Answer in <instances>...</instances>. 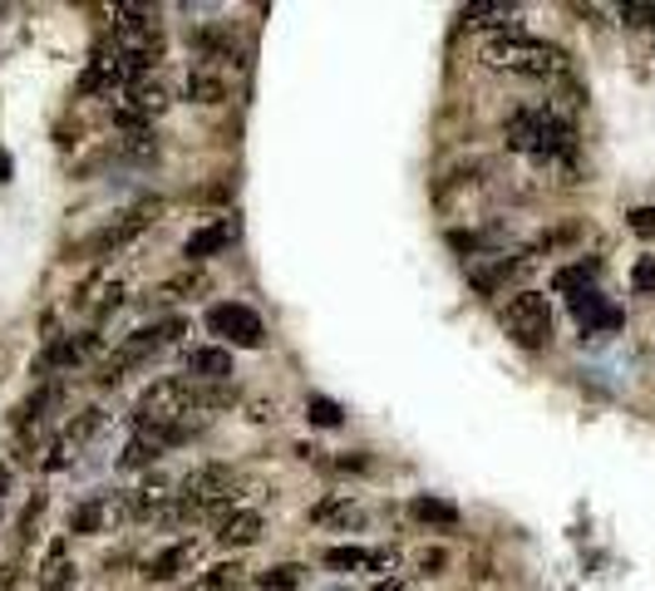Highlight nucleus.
Listing matches in <instances>:
<instances>
[{"instance_id": "nucleus-18", "label": "nucleus", "mask_w": 655, "mask_h": 591, "mask_svg": "<svg viewBox=\"0 0 655 591\" xmlns=\"http://www.w3.org/2000/svg\"><path fill=\"white\" fill-rule=\"evenodd\" d=\"M409 517H414L420 527H434V532H453V527H459V508L439 493H420L414 503H409Z\"/></svg>"}, {"instance_id": "nucleus-4", "label": "nucleus", "mask_w": 655, "mask_h": 591, "mask_svg": "<svg viewBox=\"0 0 655 591\" xmlns=\"http://www.w3.org/2000/svg\"><path fill=\"white\" fill-rule=\"evenodd\" d=\"M193 380H153L139 399H133V429H163V424L193 420Z\"/></svg>"}, {"instance_id": "nucleus-10", "label": "nucleus", "mask_w": 655, "mask_h": 591, "mask_svg": "<svg viewBox=\"0 0 655 591\" xmlns=\"http://www.w3.org/2000/svg\"><path fill=\"white\" fill-rule=\"evenodd\" d=\"M99 350V335H50V345H44L40 355V375H54V370H75L79 360H89V355Z\"/></svg>"}, {"instance_id": "nucleus-11", "label": "nucleus", "mask_w": 655, "mask_h": 591, "mask_svg": "<svg viewBox=\"0 0 655 591\" xmlns=\"http://www.w3.org/2000/svg\"><path fill=\"white\" fill-rule=\"evenodd\" d=\"M232 242H236V222H232V217H213V222H203V227L188 232L183 257L188 261H207V257H217V252H227Z\"/></svg>"}, {"instance_id": "nucleus-22", "label": "nucleus", "mask_w": 655, "mask_h": 591, "mask_svg": "<svg viewBox=\"0 0 655 591\" xmlns=\"http://www.w3.org/2000/svg\"><path fill=\"white\" fill-rule=\"evenodd\" d=\"M306 420L316 424V429H341V420H345V409L335 404L331 395H311L306 399Z\"/></svg>"}, {"instance_id": "nucleus-2", "label": "nucleus", "mask_w": 655, "mask_h": 591, "mask_svg": "<svg viewBox=\"0 0 655 591\" xmlns=\"http://www.w3.org/2000/svg\"><path fill=\"white\" fill-rule=\"evenodd\" d=\"M508 149L538 153V158L557 163V158H571V153H577V129H571L557 108H517V114L508 118Z\"/></svg>"}, {"instance_id": "nucleus-1", "label": "nucleus", "mask_w": 655, "mask_h": 591, "mask_svg": "<svg viewBox=\"0 0 655 591\" xmlns=\"http://www.w3.org/2000/svg\"><path fill=\"white\" fill-rule=\"evenodd\" d=\"M484 65L503 69V75H523V79H557L567 75V50L538 35H488L484 40Z\"/></svg>"}, {"instance_id": "nucleus-19", "label": "nucleus", "mask_w": 655, "mask_h": 591, "mask_svg": "<svg viewBox=\"0 0 655 591\" xmlns=\"http://www.w3.org/2000/svg\"><path fill=\"white\" fill-rule=\"evenodd\" d=\"M193 562H197V542H172V548H163L158 557L149 562V571L143 577L149 581H172V577H183V571H193Z\"/></svg>"}, {"instance_id": "nucleus-21", "label": "nucleus", "mask_w": 655, "mask_h": 591, "mask_svg": "<svg viewBox=\"0 0 655 591\" xmlns=\"http://www.w3.org/2000/svg\"><path fill=\"white\" fill-rule=\"evenodd\" d=\"M158 453H168L153 434H143V429H133V439H129V449L118 453V468H143V463H153Z\"/></svg>"}, {"instance_id": "nucleus-33", "label": "nucleus", "mask_w": 655, "mask_h": 591, "mask_svg": "<svg viewBox=\"0 0 655 591\" xmlns=\"http://www.w3.org/2000/svg\"><path fill=\"white\" fill-rule=\"evenodd\" d=\"M0 591H15V567H0Z\"/></svg>"}, {"instance_id": "nucleus-20", "label": "nucleus", "mask_w": 655, "mask_h": 591, "mask_svg": "<svg viewBox=\"0 0 655 591\" xmlns=\"http://www.w3.org/2000/svg\"><path fill=\"white\" fill-rule=\"evenodd\" d=\"M325 567L335 571H350V567H389L385 552H370V548H331L325 552Z\"/></svg>"}, {"instance_id": "nucleus-16", "label": "nucleus", "mask_w": 655, "mask_h": 591, "mask_svg": "<svg viewBox=\"0 0 655 591\" xmlns=\"http://www.w3.org/2000/svg\"><path fill=\"white\" fill-rule=\"evenodd\" d=\"M40 591H75V557H69V542L65 538H54L50 548H44Z\"/></svg>"}, {"instance_id": "nucleus-30", "label": "nucleus", "mask_w": 655, "mask_h": 591, "mask_svg": "<svg viewBox=\"0 0 655 591\" xmlns=\"http://www.w3.org/2000/svg\"><path fill=\"white\" fill-rule=\"evenodd\" d=\"M631 232L635 236H655V207H635V213H631Z\"/></svg>"}, {"instance_id": "nucleus-12", "label": "nucleus", "mask_w": 655, "mask_h": 591, "mask_svg": "<svg viewBox=\"0 0 655 591\" xmlns=\"http://www.w3.org/2000/svg\"><path fill=\"white\" fill-rule=\"evenodd\" d=\"M188 375H193V385H227L236 375L232 350H222V345H193L188 350Z\"/></svg>"}, {"instance_id": "nucleus-27", "label": "nucleus", "mask_w": 655, "mask_h": 591, "mask_svg": "<svg viewBox=\"0 0 655 591\" xmlns=\"http://www.w3.org/2000/svg\"><path fill=\"white\" fill-rule=\"evenodd\" d=\"M631 286H635V296H655V257H641L631 267Z\"/></svg>"}, {"instance_id": "nucleus-13", "label": "nucleus", "mask_w": 655, "mask_h": 591, "mask_svg": "<svg viewBox=\"0 0 655 591\" xmlns=\"http://www.w3.org/2000/svg\"><path fill=\"white\" fill-rule=\"evenodd\" d=\"M571 316H577L581 331H616V325H621V311H616L596 286L581 291V296H571Z\"/></svg>"}, {"instance_id": "nucleus-17", "label": "nucleus", "mask_w": 655, "mask_h": 591, "mask_svg": "<svg viewBox=\"0 0 655 591\" xmlns=\"http://www.w3.org/2000/svg\"><path fill=\"white\" fill-rule=\"evenodd\" d=\"M261 532H267L261 513H252V508H232V513L222 517V527H217V542H222V548H252V542H261Z\"/></svg>"}, {"instance_id": "nucleus-25", "label": "nucleus", "mask_w": 655, "mask_h": 591, "mask_svg": "<svg viewBox=\"0 0 655 591\" xmlns=\"http://www.w3.org/2000/svg\"><path fill=\"white\" fill-rule=\"evenodd\" d=\"M236 581H242V567H236V562H217V567L197 581V591H232Z\"/></svg>"}, {"instance_id": "nucleus-8", "label": "nucleus", "mask_w": 655, "mask_h": 591, "mask_svg": "<svg viewBox=\"0 0 655 591\" xmlns=\"http://www.w3.org/2000/svg\"><path fill=\"white\" fill-rule=\"evenodd\" d=\"M158 213H163V203H158V197H149V203L129 207V213H124V217H114V222H108L104 232H99L94 242H89V252H94V257H108V252L129 247V242L143 232V227H153V222H158Z\"/></svg>"}, {"instance_id": "nucleus-26", "label": "nucleus", "mask_w": 655, "mask_h": 591, "mask_svg": "<svg viewBox=\"0 0 655 591\" xmlns=\"http://www.w3.org/2000/svg\"><path fill=\"white\" fill-rule=\"evenodd\" d=\"M591 277H596V267H591V261H581V267H567V271H557V291H567V296H581V291H591Z\"/></svg>"}, {"instance_id": "nucleus-35", "label": "nucleus", "mask_w": 655, "mask_h": 591, "mask_svg": "<svg viewBox=\"0 0 655 591\" xmlns=\"http://www.w3.org/2000/svg\"><path fill=\"white\" fill-rule=\"evenodd\" d=\"M5 365H11V350H5V345H0V380H5Z\"/></svg>"}, {"instance_id": "nucleus-7", "label": "nucleus", "mask_w": 655, "mask_h": 591, "mask_svg": "<svg viewBox=\"0 0 655 591\" xmlns=\"http://www.w3.org/2000/svg\"><path fill=\"white\" fill-rule=\"evenodd\" d=\"M168 108V85L163 79H133L129 89H124V99H118V108H114V118L118 124H129V129H139V124H153V118Z\"/></svg>"}, {"instance_id": "nucleus-9", "label": "nucleus", "mask_w": 655, "mask_h": 591, "mask_svg": "<svg viewBox=\"0 0 655 591\" xmlns=\"http://www.w3.org/2000/svg\"><path fill=\"white\" fill-rule=\"evenodd\" d=\"M129 517V498H114V493H89L85 503L69 513V532L79 538H94V532H108V523Z\"/></svg>"}, {"instance_id": "nucleus-34", "label": "nucleus", "mask_w": 655, "mask_h": 591, "mask_svg": "<svg viewBox=\"0 0 655 591\" xmlns=\"http://www.w3.org/2000/svg\"><path fill=\"white\" fill-rule=\"evenodd\" d=\"M0 183H11V153L0 149Z\"/></svg>"}, {"instance_id": "nucleus-32", "label": "nucleus", "mask_w": 655, "mask_h": 591, "mask_svg": "<svg viewBox=\"0 0 655 591\" xmlns=\"http://www.w3.org/2000/svg\"><path fill=\"white\" fill-rule=\"evenodd\" d=\"M5 493H11V468H5V459H0V503H5Z\"/></svg>"}, {"instance_id": "nucleus-24", "label": "nucleus", "mask_w": 655, "mask_h": 591, "mask_svg": "<svg viewBox=\"0 0 655 591\" xmlns=\"http://www.w3.org/2000/svg\"><path fill=\"white\" fill-rule=\"evenodd\" d=\"M311 523H355V503L350 498H325L311 508Z\"/></svg>"}, {"instance_id": "nucleus-14", "label": "nucleus", "mask_w": 655, "mask_h": 591, "mask_svg": "<svg viewBox=\"0 0 655 591\" xmlns=\"http://www.w3.org/2000/svg\"><path fill=\"white\" fill-rule=\"evenodd\" d=\"M459 21L468 25V30H498L508 35V25H517V5L513 0H473V5H463Z\"/></svg>"}, {"instance_id": "nucleus-28", "label": "nucleus", "mask_w": 655, "mask_h": 591, "mask_svg": "<svg viewBox=\"0 0 655 591\" xmlns=\"http://www.w3.org/2000/svg\"><path fill=\"white\" fill-rule=\"evenodd\" d=\"M40 513H44V493H35L30 498V508L21 513V548L30 542V532H35V523H40Z\"/></svg>"}, {"instance_id": "nucleus-29", "label": "nucleus", "mask_w": 655, "mask_h": 591, "mask_svg": "<svg viewBox=\"0 0 655 591\" xmlns=\"http://www.w3.org/2000/svg\"><path fill=\"white\" fill-rule=\"evenodd\" d=\"M414 567H420V577H439L444 567H449V552H420V557H414Z\"/></svg>"}, {"instance_id": "nucleus-23", "label": "nucleus", "mask_w": 655, "mask_h": 591, "mask_svg": "<svg viewBox=\"0 0 655 591\" xmlns=\"http://www.w3.org/2000/svg\"><path fill=\"white\" fill-rule=\"evenodd\" d=\"M257 581H261L267 591H296V587L306 581V567H296V562H281V567H267V571H261Z\"/></svg>"}, {"instance_id": "nucleus-6", "label": "nucleus", "mask_w": 655, "mask_h": 591, "mask_svg": "<svg viewBox=\"0 0 655 591\" xmlns=\"http://www.w3.org/2000/svg\"><path fill=\"white\" fill-rule=\"evenodd\" d=\"M207 335H217L222 341V350L232 345V350H257L261 341H267V325H261V316L252 311L247 301H217L213 311L203 316Z\"/></svg>"}, {"instance_id": "nucleus-3", "label": "nucleus", "mask_w": 655, "mask_h": 591, "mask_svg": "<svg viewBox=\"0 0 655 591\" xmlns=\"http://www.w3.org/2000/svg\"><path fill=\"white\" fill-rule=\"evenodd\" d=\"M183 331H188V325L178 321V316H168V321H158V325H139V331L124 335V341H118V350L108 355L104 365H99V385H118L129 370H139L143 360H153L158 350H168V345L178 341Z\"/></svg>"}, {"instance_id": "nucleus-5", "label": "nucleus", "mask_w": 655, "mask_h": 591, "mask_svg": "<svg viewBox=\"0 0 655 591\" xmlns=\"http://www.w3.org/2000/svg\"><path fill=\"white\" fill-rule=\"evenodd\" d=\"M498 325H503V335L513 345H523V350H542V345L552 341V306L542 291H517V296H508V306L498 311Z\"/></svg>"}, {"instance_id": "nucleus-31", "label": "nucleus", "mask_w": 655, "mask_h": 591, "mask_svg": "<svg viewBox=\"0 0 655 591\" xmlns=\"http://www.w3.org/2000/svg\"><path fill=\"white\" fill-rule=\"evenodd\" d=\"M335 468H345V473H365L370 468V459H365V453H350V459H335Z\"/></svg>"}, {"instance_id": "nucleus-15", "label": "nucleus", "mask_w": 655, "mask_h": 591, "mask_svg": "<svg viewBox=\"0 0 655 591\" xmlns=\"http://www.w3.org/2000/svg\"><path fill=\"white\" fill-rule=\"evenodd\" d=\"M227 89H232V69H222V65L197 60L193 75H188V99H193V104H222Z\"/></svg>"}]
</instances>
